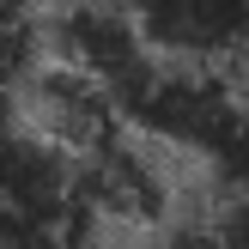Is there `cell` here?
<instances>
[{
	"label": "cell",
	"instance_id": "obj_3",
	"mask_svg": "<svg viewBox=\"0 0 249 249\" xmlns=\"http://www.w3.org/2000/svg\"><path fill=\"white\" fill-rule=\"evenodd\" d=\"M158 61L237 73L249 67V0H122Z\"/></svg>",
	"mask_w": 249,
	"mask_h": 249
},
{
	"label": "cell",
	"instance_id": "obj_4",
	"mask_svg": "<svg viewBox=\"0 0 249 249\" xmlns=\"http://www.w3.org/2000/svg\"><path fill=\"white\" fill-rule=\"evenodd\" d=\"M49 49H55V61H67V67L91 73L97 85H109V97H122L158 61L122 0H67V6H55Z\"/></svg>",
	"mask_w": 249,
	"mask_h": 249
},
{
	"label": "cell",
	"instance_id": "obj_10",
	"mask_svg": "<svg viewBox=\"0 0 249 249\" xmlns=\"http://www.w3.org/2000/svg\"><path fill=\"white\" fill-rule=\"evenodd\" d=\"M55 6H67V0H55Z\"/></svg>",
	"mask_w": 249,
	"mask_h": 249
},
{
	"label": "cell",
	"instance_id": "obj_2",
	"mask_svg": "<svg viewBox=\"0 0 249 249\" xmlns=\"http://www.w3.org/2000/svg\"><path fill=\"white\" fill-rule=\"evenodd\" d=\"M0 207H18V213L49 219L61 231H79V219L91 225V207H85V158L67 152L61 140H49L31 122L0 128Z\"/></svg>",
	"mask_w": 249,
	"mask_h": 249
},
{
	"label": "cell",
	"instance_id": "obj_6",
	"mask_svg": "<svg viewBox=\"0 0 249 249\" xmlns=\"http://www.w3.org/2000/svg\"><path fill=\"white\" fill-rule=\"evenodd\" d=\"M18 109L31 128H43L49 140H61L67 152H97L109 146L128 122H122V104L109 97V85H97L91 73L67 67V61H43V67L24 79L18 91Z\"/></svg>",
	"mask_w": 249,
	"mask_h": 249
},
{
	"label": "cell",
	"instance_id": "obj_5",
	"mask_svg": "<svg viewBox=\"0 0 249 249\" xmlns=\"http://www.w3.org/2000/svg\"><path fill=\"white\" fill-rule=\"evenodd\" d=\"M85 207H91V219L134 225V231L164 225L170 207H177V182L158 158V140L122 128L109 146L85 152Z\"/></svg>",
	"mask_w": 249,
	"mask_h": 249
},
{
	"label": "cell",
	"instance_id": "obj_9",
	"mask_svg": "<svg viewBox=\"0 0 249 249\" xmlns=\"http://www.w3.org/2000/svg\"><path fill=\"white\" fill-rule=\"evenodd\" d=\"M79 249H134V243H79Z\"/></svg>",
	"mask_w": 249,
	"mask_h": 249
},
{
	"label": "cell",
	"instance_id": "obj_1",
	"mask_svg": "<svg viewBox=\"0 0 249 249\" xmlns=\"http://www.w3.org/2000/svg\"><path fill=\"white\" fill-rule=\"evenodd\" d=\"M116 104L134 134L170 146V152H195L213 170L249 182V109L231 91V73L152 61Z\"/></svg>",
	"mask_w": 249,
	"mask_h": 249
},
{
	"label": "cell",
	"instance_id": "obj_8",
	"mask_svg": "<svg viewBox=\"0 0 249 249\" xmlns=\"http://www.w3.org/2000/svg\"><path fill=\"white\" fill-rule=\"evenodd\" d=\"M0 249H79L73 231L49 225V219H31L18 207H0Z\"/></svg>",
	"mask_w": 249,
	"mask_h": 249
},
{
	"label": "cell",
	"instance_id": "obj_7",
	"mask_svg": "<svg viewBox=\"0 0 249 249\" xmlns=\"http://www.w3.org/2000/svg\"><path fill=\"white\" fill-rule=\"evenodd\" d=\"M36 49H43V31H36L31 0H0V128L24 122L18 91H24V79L43 67Z\"/></svg>",
	"mask_w": 249,
	"mask_h": 249
}]
</instances>
